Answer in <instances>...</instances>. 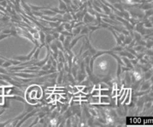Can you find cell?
I'll return each mask as SVG.
<instances>
[{
	"mask_svg": "<svg viewBox=\"0 0 153 127\" xmlns=\"http://www.w3.org/2000/svg\"><path fill=\"white\" fill-rule=\"evenodd\" d=\"M82 19H83L84 22L86 24H93L94 22L97 21V19L94 17V16L90 13H85V15H84Z\"/></svg>",
	"mask_w": 153,
	"mask_h": 127,
	"instance_id": "6da1fadb",
	"label": "cell"
},
{
	"mask_svg": "<svg viewBox=\"0 0 153 127\" xmlns=\"http://www.w3.org/2000/svg\"><path fill=\"white\" fill-rule=\"evenodd\" d=\"M152 88V81H147V82H144L142 83L140 85V91H147V90L150 89Z\"/></svg>",
	"mask_w": 153,
	"mask_h": 127,
	"instance_id": "7a4b0ae2",
	"label": "cell"
},
{
	"mask_svg": "<svg viewBox=\"0 0 153 127\" xmlns=\"http://www.w3.org/2000/svg\"><path fill=\"white\" fill-rule=\"evenodd\" d=\"M100 104L109 105L111 103V99L108 96H100Z\"/></svg>",
	"mask_w": 153,
	"mask_h": 127,
	"instance_id": "3957f363",
	"label": "cell"
},
{
	"mask_svg": "<svg viewBox=\"0 0 153 127\" xmlns=\"http://www.w3.org/2000/svg\"><path fill=\"white\" fill-rule=\"evenodd\" d=\"M131 94H132V92H131V90L128 89V93H127V95H126V98H125V100H124L123 104L127 105H128L131 102Z\"/></svg>",
	"mask_w": 153,
	"mask_h": 127,
	"instance_id": "277c9868",
	"label": "cell"
},
{
	"mask_svg": "<svg viewBox=\"0 0 153 127\" xmlns=\"http://www.w3.org/2000/svg\"><path fill=\"white\" fill-rule=\"evenodd\" d=\"M100 96H91V98H88L89 102L92 105H97L100 103Z\"/></svg>",
	"mask_w": 153,
	"mask_h": 127,
	"instance_id": "5b68a950",
	"label": "cell"
},
{
	"mask_svg": "<svg viewBox=\"0 0 153 127\" xmlns=\"http://www.w3.org/2000/svg\"><path fill=\"white\" fill-rule=\"evenodd\" d=\"M59 1V5H58V9L61 10H64V11H67V8H68V6L67 4L64 2L62 0H58Z\"/></svg>",
	"mask_w": 153,
	"mask_h": 127,
	"instance_id": "8992f818",
	"label": "cell"
},
{
	"mask_svg": "<svg viewBox=\"0 0 153 127\" xmlns=\"http://www.w3.org/2000/svg\"><path fill=\"white\" fill-rule=\"evenodd\" d=\"M85 37V36H84V35H80V36H79V37H76V38L73 39V40H71V41H70V46H69V49H73V46H74L75 45H76V43H77L78 40H79V39L82 38V37Z\"/></svg>",
	"mask_w": 153,
	"mask_h": 127,
	"instance_id": "52a82bcc",
	"label": "cell"
},
{
	"mask_svg": "<svg viewBox=\"0 0 153 127\" xmlns=\"http://www.w3.org/2000/svg\"><path fill=\"white\" fill-rule=\"evenodd\" d=\"M41 12L42 13H43V15L46 14V16H54L57 14L55 12H54L53 10H50V9H49V10H43V9H42Z\"/></svg>",
	"mask_w": 153,
	"mask_h": 127,
	"instance_id": "ba28073f",
	"label": "cell"
},
{
	"mask_svg": "<svg viewBox=\"0 0 153 127\" xmlns=\"http://www.w3.org/2000/svg\"><path fill=\"white\" fill-rule=\"evenodd\" d=\"M82 25H79V26H77V27H73V28H72V31H71V32L73 33V35L77 36L78 34H80V31L81 30H82Z\"/></svg>",
	"mask_w": 153,
	"mask_h": 127,
	"instance_id": "9c48e42d",
	"label": "cell"
},
{
	"mask_svg": "<svg viewBox=\"0 0 153 127\" xmlns=\"http://www.w3.org/2000/svg\"><path fill=\"white\" fill-rule=\"evenodd\" d=\"M39 35H40V37H39V39H40V42L42 45V46H44L45 45V37H46V34H44V32H43V31H40V32H39Z\"/></svg>",
	"mask_w": 153,
	"mask_h": 127,
	"instance_id": "30bf717a",
	"label": "cell"
},
{
	"mask_svg": "<svg viewBox=\"0 0 153 127\" xmlns=\"http://www.w3.org/2000/svg\"><path fill=\"white\" fill-rule=\"evenodd\" d=\"M100 7H101V9H103V10H104L106 14H110L111 13V10L107 5H105L103 3L100 2Z\"/></svg>",
	"mask_w": 153,
	"mask_h": 127,
	"instance_id": "8fae6325",
	"label": "cell"
},
{
	"mask_svg": "<svg viewBox=\"0 0 153 127\" xmlns=\"http://www.w3.org/2000/svg\"><path fill=\"white\" fill-rule=\"evenodd\" d=\"M54 40H55V39H54L53 36H52L51 34H46V37H45V43H47V44L49 45V43H52Z\"/></svg>",
	"mask_w": 153,
	"mask_h": 127,
	"instance_id": "7c38bea8",
	"label": "cell"
},
{
	"mask_svg": "<svg viewBox=\"0 0 153 127\" xmlns=\"http://www.w3.org/2000/svg\"><path fill=\"white\" fill-rule=\"evenodd\" d=\"M13 85L11 86H4L3 87V97H5V96H7L8 93L10 92V90L13 88Z\"/></svg>",
	"mask_w": 153,
	"mask_h": 127,
	"instance_id": "4fadbf2b",
	"label": "cell"
},
{
	"mask_svg": "<svg viewBox=\"0 0 153 127\" xmlns=\"http://www.w3.org/2000/svg\"><path fill=\"white\" fill-rule=\"evenodd\" d=\"M112 91V90H111ZM111 91L109 89H103L100 90V96H111Z\"/></svg>",
	"mask_w": 153,
	"mask_h": 127,
	"instance_id": "5bb4252c",
	"label": "cell"
},
{
	"mask_svg": "<svg viewBox=\"0 0 153 127\" xmlns=\"http://www.w3.org/2000/svg\"><path fill=\"white\" fill-rule=\"evenodd\" d=\"M152 70H148L147 71L145 72L144 73V79L145 80H149V79H152Z\"/></svg>",
	"mask_w": 153,
	"mask_h": 127,
	"instance_id": "9a60e30c",
	"label": "cell"
},
{
	"mask_svg": "<svg viewBox=\"0 0 153 127\" xmlns=\"http://www.w3.org/2000/svg\"><path fill=\"white\" fill-rule=\"evenodd\" d=\"M132 37L130 36L129 34L125 36V39H124V44L125 45H129L130 43L132 41Z\"/></svg>",
	"mask_w": 153,
	"mask_h": 127,
	"instance_id": "2e32d148",
	"label": "cell"
},
{
	"mask_svg": "<svg viewBox=\"0 0 153 127\" xmlns=\"http://www.w3.org/2000/svg\"><path fill=\"white\" fill-rule=\"evenodd\" d=\"M88 33H89V28L87 26H82V30H81L80 31V34H82V35H84V34H85V36H88Z\"/></svg>",
	"mask_w": 153,
	"mask_h": 127,
	"instance_id": "e0dca14e",
	"label": "cell"
},
{
	"mask_svg": "<svg viewBox=\"0 0 153 127\" xmlns=\"http://www.w3.org/2000/svg\"><path fill=\"white\" fill-rule=\"evenodd\" d=\"M140 7H142L143 10H149V9L152 8V4L151 3H143Z\"/></svg>",
	"mask_w": 153,
	"mask_h": 127,
	"instance_id": "ac0fdd59",
	"label": "cell"
},
{
	"mask_svg": "<svg viewBox=\"0 0 153 127\" xmlns=\"http://www.w3.org/2000/svg\"><path fill=\"white\" fill-rule=\"evenodd\" d=\"M63 78H64V75H63V70H60L59 76H58V79H57V83L59 84V85L62 83Z\"/></svg>",
	"mask_w": 153,
	"mask_h": 127,
	"instance_id": "d6986e66",
	"label": "cell"
},
{
	"mask_svg": "<svg viewBox=\"0 0 153 127\" xmlns=\"http://www.w3.org/2000/svg\"><path fill=\"white\" fill-rule=\"evenodd\" d=\"M100 90L99 89H93L92 91L91 92V96H100Z\"/></svg>",
	"mask_w": 153,
	"mask_h": 127,
	"instance_id": "ffe728a7",
	"label": "cell"
},
{
	"mask_svg": "<svg viewBox=\"0 0 153 127\" xmlns=\"http://www.w3.org/2000/svg\"><path fill=\"white\" fill-rule=\"evenodd\" d=\"M110 87L108 85V84H105V83H100V90H103V89H109Z\"/></svg>",
	"mask_w": 153,
	"mask_h": 127,
	"instance_id": "44dd1931",
	"label": "cell"
},
{
	"mask_svg": "<svg viewBox=\"0 0 153 127\" xmlns=\"http://www.w3.org/2000/svg\"><path fill=\"white\" fill-rule=\"evenodd\" d=\"M11 65H12V63L10 62V60H7V61H5V62L4 61V63H3L1 66H2L3 67H4V68H7V67H10V66Z\"/></svg>",
	"mask_w": 153,
	"mask_h": 127,
	"instance_id": "7402d4cb",
	"label": "cell"
},
{
	"mask_svg": "<svg viewBox=\"0 0 153 127\" xmlns=\"http://www.w3.org/2000/svg\"><path fill=\"white\" fill-rule=\"evenodd\" d=\"M65 37L66 36H64V34H60V35H59V37H58V40H60V41L61 42V43H64V39H65Z\"/></svg>",
	"mask_w": 153,
	"mask_h": 127,
	"instance_id": "603a6c76",
	"label": "cell"
},
{
	"mask_svg": "<svg viewBox=\"0 0 153 127\" xmlns=\"http://www.w3.org/2000/svg\"><path fill=\"white\" fill-rule=\"evenodd\" d=\"M39 119H40V118H39L38 117H37L35 118V120H34L33 121V123H31V125H30V126H35L36 124H37V123H38Z\"/></svg>",
	"mask_w": 153,
	"mask_h": 127,
	"instance_id": "cb8c5ba5",
	"label": "cell"
},
{
	"mask_svg": "<svg viewBox=\"0 0 153 127\" xmlns=\"http://www.w3.org/2000/svg\"><path fill=\"white\" fill-rule=\"evenodd\" d=\"M67 123H66V126H72V122H71V119L70 117L67 118V120H66Z\"/></svg>",
	"mask_w": 153,
	"mask_h": 127,
	"instance_id": "d4e9b609",
	"label": "cell"
},
{
	"mask_svg": "<svg viewBox=\"0 0 153 127\" xmlns=\"http://www.w3.org/2000/svg\"><path fill=\"white\" fill-rule=\"evenodd\" d=\"M77 92H79V90H78L77 87H76V86L72 87V94H76V93H77Z\"/></svg>",
	"mask_w": 153,
	"mask_h": 127,
	"instance_id": "484cf974",
	"label": "cell"
},
{
	"mask_svg": "<svg viewBox=\"0 0 153 127\" xmlns=\"http://www.w3.org/2000/svg\"><path fill=\"white\" fill-rule=\"evenodd\" d=\"M142 49H143V46L141 45H138L137 46H134V49L135 51H141Z\"/></svg>",
	"mask_w": 153,
	"mask_h": 127,
	"instance_id": "4316f807",
	"label": "cell"
},
{
	"mask_svg": "<svg viewBox=\"0 0 153 127\" xmlns=\"http://www.w3.org/2000/svg\"><path fill=\"white\" fill-rule=\"evenodd\" d=\"M45 115H46V114H45L44 112H43V111H40V113L38 114V116H37V117H38L39 118H43V117L45 116Z\"/></svg>",
	"mask_w": 153,
	"mask_h": 127,
	"instance_id": "83f0119b",
	"label": "cell"
},
{
	"mask_svg": "<svg viewBox=\"0 0 153 127\" xmlns=\"http://www.w3.org/2000/svg\"><path fill=\"white\" fill-rule=\"evenodd\" d=\"M77 87V88H78V90H79V91H82V90H83V88H84V85H78V86H76Z\"/></svg>",
	"mask_w": 153,
	"mask_h": 127,
	"instance_id": "f1b7e54d",
	"label": "cell"
},
{
	"mask_svg": "<svg viewBox=\"0 0 153 127\" xmlns=\"http://www.w3.org/2000/svg\"><path fill=\"white\" fill-rule=\"evenodd\" d=\"M24 34H25V37H28V32H25V33H24ZM29 37H30V38H31V41H32L33 42V43H36V42L35 41H34V40H32V37H31V36H29Z\"/></svg>",
	"mask_w": 153,
	"mask_h": 127,
	"instance_id": "f546056e",
	"label": "cell"
},
{
	"mask_svg": "<svg viewBox=\"0 0 153 127\" xmlns=\"http://www.w3.org/2000/svg\"><path fill=\"white\" fill-rule=\"evenodd\" d=\"M0 97H3V87L0 86Z\"/></svg>",
	"mask_w": 153,
	"mask_h": 127,
	"instance_id": "4dcf8cb0",
	"label": "cell"
},
{
	"mask_svg": "<svg viewBox=\"0 0 153 127\" xmlns=\"http://www.w3.org/2000/svg\"><path fill=\"white\" fill-rule=\"evenodd\" d=\"M62 1H64V2H65L67 4H71V3H72L71 0H62Z\"/></svg>",
	"mask_w": 153,
	"mask_h": 127,
	"instance_id": "1f68e13d",
	"label": "cell"
}]
</instances>
